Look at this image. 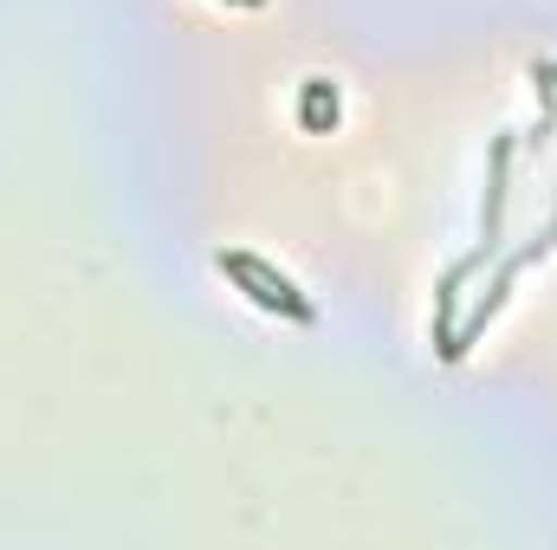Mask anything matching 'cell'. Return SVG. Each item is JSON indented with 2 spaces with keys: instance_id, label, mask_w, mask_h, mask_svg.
Segmentation results:
<instances>
[{
  "instance_id": "cell-3",
  "label": "cell",
  "mask_w": 557,
  "mask_h": 550,
  "mask_svg": "<svg viewBox=\"0 0 557 550\" xmlns=\"http://www.w3.org/2000/svg\"><path fill=\"white\" fill-rule=\"evenodd\" d=\"M247 7H260V0H247Z\"/></svg>"
},
{
  "instance_id": "cell-1",
  "label": "cell",
  "mask_w": 557,
  "mask_h": 550,
  "mask_svg": "<svg viewBox=\"0 0 557 550\" xmlns=\"http://www.w3.org/2000/svg\"><path fill=\"white\" fill-rule=\"evenodd\" d=\"M221 273H234L247 291H253V304H267V311H285V317H298V324L311 317V304L298 298V285H292L285 273H273L267 260H253V253H221Z\"/></svg>"
},
{
  "instance_id": "cell-2",
  "label": "cell",
  "mask_w": 557,
  "mask_h": 550,
  "mask_svg": "<svg viewBox=\"0 0 557 550\" xmlns=\"http://www.w3.org/2000/svg\"><path fill=\"white\" fill-rule=\"evenodd\" d=\"M298 117H305V130H331L337 124V91L324 78H305V111Z\"/></svg>"
}]
</instances>
